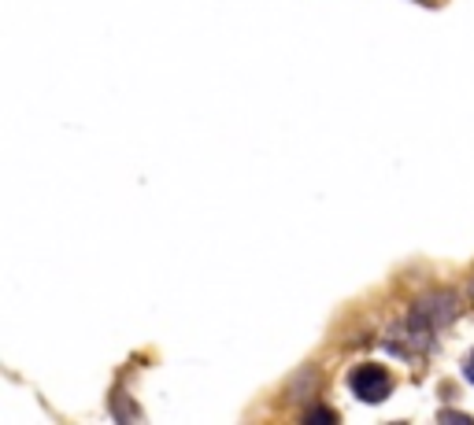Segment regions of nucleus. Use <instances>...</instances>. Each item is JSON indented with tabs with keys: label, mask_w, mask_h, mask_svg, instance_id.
Segmentation results:
<instances>
[{
	"label": "nucleus",
	"mask_w": 474,
	"mask_h": 425,
	"mask_svg": "<svg viewBox=\"0 0 474 425\" xmlns=\"http://www.w3.org/2000/svg\"><path fill=\"white\" fill-rule=\"evenodd\" d=\"M348 389H353L363 403H378L389 396V389H393V381H389V374L382 367H356L353 374H348Z\"/></svg>",
	"instance_id": "obj_1"
},
{
	"label": "nucleus",
	"mask_w": 474,
	"mask_h": 425,
	"mask_svg": "<svg viewBox=\"0 0 474 425\" xmlns=\"http://www.w3.org/2000/svg\"><path fill=\"white\" fill-rule=\"evenodd\" d=\"M452 314H456V300H452V296H430V300H423L416 307V318H423L430 326H441Z\"/></svg>",
	"instance_id": "obj_2"
},
{
	"label": "nucleus",
	"mask_w": 474,
	"mask_h": 425,
	"mask_svg": "<svg viewBox=\"0 0 474 425\" xmlns=\"http://www.w3.org/2000/svg\"><path fill=\"white\" fill-rule=\"evenodd\" d=\"M338 414L334 411H312V414H307V421H334Z\"/></svg>",
	"instance_id": "obj_3"
},
{
	"label": "nucleus",
	"mask_w": 474,
	"mask_h": 425,
	"mask_svg": "<svg viewBox=\"0 0 474 425\" xmlns=\"http://www.w3.org/2000/svg\"><path fill=\"white\" fill-rule=\"evenodd\" d=\"M463 377H467V381H470V385H474V355L467 359V367H463Z\"/></svg>",
	"instance_id": "obj_4"
}]
</instances>
